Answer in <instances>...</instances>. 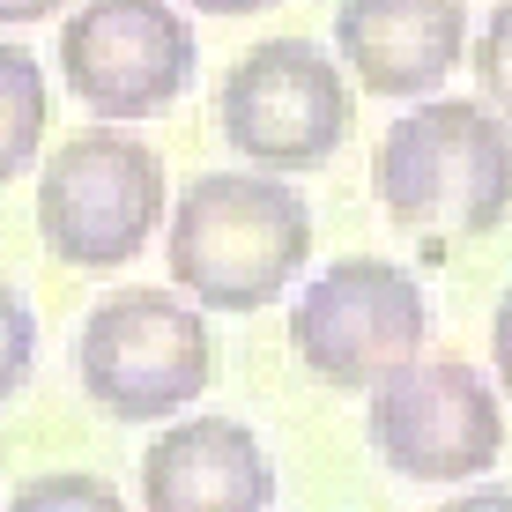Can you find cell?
<instances>
[{"label":"cell","mask_w":512,"mask_h":512,"mask_svg":"<svg viewBox=\"0 0 512 512\" xmlns=\"http://www.w3.org/2000/svg\"><path fill=\"white\" fill-rule=\"evenodd\" d=\"M372 193L386 223L431 245H468L512 223V119L498 104L438 97L401 112L379 141Z\"/></svg>","instance_id":"obj_1"},{"label":"cell","mask_w":512,"mask_h":512,"mask_svg":"<svg viewBox=\"0 0 512 512\" xmlns=\"http://www.w3.org/2000/svg\"><path fill=\"white\" fill-rule=\"evenodd\" d=\"M312 208L275 171H201L171 208V282L208 312H260L305 275Z\"/></svg>","instance_id":"obj_2"},{"label":"cell","mask_w":512,"mask_h":512,"mask_svg":"<svg viewBox=\"0 0 512 512\" xmlns=\"http://www.w3.org/2000/svg\"><path fill=\"white\" fill-rule=\"evenodd\" d=\"M82 394L119 423H164L216 379V334L179 290H112L75 342Z\"/></svg>","instance_id":"obj_3"},{"label":"cell","mask_w":512,"mask_h":512,"mask_svg":"<svg viewBox=\"0 0 512 512\" xmlns=\"http://www.w3.org/2000/svg\"><path fill=\"white\" fill-rule=\"evenodd\" d=\"M164 223V156L149 141L90 127L38 171V238L60 268L119 275Z\"/></svg>","instance_id":"obj_4"},{"label":"cell","mask_w":512,"mask_h":512,"mask_svg":"<svg viewBox=\"0 0 512 512\" xmlns=\"http://www.w3.org/2000/svg\"><path fill=\"white\" fill-rule=\"evenodd\" d=\"M423 342H431V297L401 260H372V253L334 260L290 305L297 364L342 394H372L394 364L423 357Z\"/></svg>","instance_id":"obj_5"},{"label":"cell","mask_w":512,"mask_h":512,"mask_svg":"<svg viewBox=\"0 0 512 512\" xmlns=\"http://www.w3.org/2000/svg\"><path fill=\"white\" fill-rule=\"evenodd\" d=\"M349 119H357V104H349L342 67L305 38L253 45L216 90L223 141L260 171H312L327 156H342Z\"/></svg>","instance_id":"obj_6"},{"label":"cell","mask_w":512,"mask_h":512,"mask_svg":"<svg viewBox=\"0 0 512 512\" xmlns=\"http://www.w3.org/2000/svg\"><path fill=\"white\" fill-rule=\"evenodd\" d=\"M372 453L409 483H468L505 453V416L490 379L461 357H409L364 401Z\"/></svg>","instance_id":"obj_7"},{"label":"cell","mask_w":512,"mask_h":512,"mask_svg":"<svg viewBox=\"0 0 512 512\" xmlns=\"http://www.w3.org/2000/svg\"><path fill=\"white\" fill-rule=\"evenodd\" d=\"M193 23L171 0H82L60 30V75L97 119H156L193 90Z\"/></svg>","instance_id":"obj_8"},{"label":"cell","mask_w":512,"mask_h":512,"mask_svg":"<svg viewBox=\"0 0 512 512\" xmlns=\"http://www.w3.org/2000/svg\"><path fill=\"white\" fill-rule=\"evenodd\" d=\"M334 52L386 104L431 97L468 60V0H342Z\"/></svg>","instance_id":"obj_9"},{"label":"cell","mask_w":512,"mask_h":512,"mask_svg":"<svg viewBox=\"0 0 512 512\" xmlns=\"http://www.w3.org/2000/svg\"><path fill=\"white\" fill-rule=\"evenodd\" d=\"M141 512H275V461L238 416H186L141 453Z\"/></svg>","instance_id":"obj_10"},{"label":"cell","mask_w":512,"mask_h":512,"mask_svg":"<svg viewBox=\"0 0 512 512\" xmlns=\"http://www.w3.org/2000/svg\"><path fill=\"white\" fill-rule=\"evenodd\" d=\"M45 119H52V90H45L38 52L0 45V186H8L15 171H30V164H38Z\"/></svg>","instance_id":"obj_11"},{"label":"cell","mask_w":512,"mask_h":512,"mask_svg":"<svg viewBox=\"0 0 512 512\" xmlns=\"http://www.w3.org/2000/svg\"><path fill=\"white\" fill-rule=\"evenodd\" d=\"M8 512H127L104 475H82V468H52V475H30L23 490H15Z\"/></svg>","instance_id":"obj_12"},{"label":"cell","mask_w":512,"mask_h":512,"mask_svg":"<svg viewBox=\"0 0 512 512\" xmlns=\"http://www.w3.org/2000/svg\"><path fill=\"white\" fill-rule=\"evenodd\" d=\"M30 364H38V312L15 282H0V401L30 379Z\"/></svg>","instance_id":"obj_13"},{"label":"cell","mask_w":512,"mask_h":512,"mask_svg":"<svg viewBox=\"0 0 512 512\" xmlns=\"http://www.w3.org/2000/svg\"><path fill=\"white\" fill-rule=\"evenodd\" d=\"M475 82H483V104H498V112L512 119V0H498L483 23V38H475Z\"/></svg>","instance_id":"obj_14"},{"label":"cell","mask_w":512,"mask_h":512,"mask_svg":"<svg viewBox=\"0 0 512 512\" xmlns=\"http://www.w3.org/2000/svg\"><path fill=\"white\" fill-rule=\"evenodd\" d=\"M490 372H498V386L512 394V282H505L498 312H490Z\"/></svg>","instance_id":"obj_15"},{"label":"cell","mask_w":512,"mask_h":512,"mask_svg":"<svg viewBox=\"0 0 512 512\" xmlns=\"http://www.w3.org/2000/svg\"><path fill=\"white\" fill-rule=\"evenodd\" d=\"M67 0H0V23H45V15H60Z\"/></svg>","instance_id":"obj_16"},{"label":"cell","mask_w":512,"mask_h":512,"mask_svg":"<svg viewBox=\"0 0 512 512\" xmlns=\"http://www.w3.org/2000/svg\"><path fill=\"white\" fill-rule=\"evenodd\" d=\"M438 512H512V490H468V498H453Z\"/></svg>","instance_id":"obj_17"},{"label":"cell","mask_w":512,"mask_h":512,"mask_svg":"<svg viewBox=\"0 0 512 512\" xmlns=\"http://www.w3.org/2000/svg\"><path fill=\"white\" fill-rule=\"evenodd\" d=\"M186 8H201V15H260V8H275V0H186Z\"/></svg>","instance_id":"obj_18"}]
</instances>
